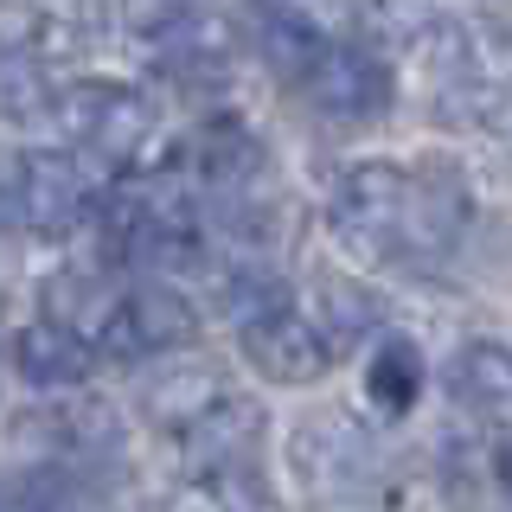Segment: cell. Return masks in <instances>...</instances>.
Masks as SVG:
<instances>
[{"label":"cell","instance_id":"obj_1","mask_svg":"<svg viewBox=\"0 0 512 512\" xmlns=\"http://www.w3.org/2000/svg\"><path fill=\"white\" fill-rule=\"evenodd\" d=\"M468 180L448 160L397 167V160H359L327 192V218L346 250L365 256H423L448 250L468 231Z\"/></svg>","mask_w":512,"mask_h":512},{"label":"cell","instance_id":"obj_2","mask_svg":"<svg viewBox=\"0 0 512 512\" xmlns=\"http://www.w3.org/2000/svg\"><path fill=\"white\" fill-rule=\"evenodd\" d=\"M423 64L429 103L442 122H500L512 103V20L493 13L487 0L455 7L436 32L410 45Z\"/></svg>","mask_w":512,"mask_h":512},{"label":"cell","instance_id":"obj_3","mask_svg":"<svg viewBox=\"0 0 512 512\" xmlns=\"http://www.w3.org/2000/svg\"><path fill=\"white\" fill-rule=\"evenodd\" d=\"M96 205L103 186L84 154L0 148V237H71Z\"/></svg>","mask_w":512,"mask_h":512},{"label":"cell","instance_id":"obj_4","mask_svg":"<svg viewBox=\"0 0 512 512\" xmlns=\"http://www.w3.org/2000/svg\"><path fill=\"white\" fill-rule=\"evenodd\" d=\"M52 122L84 160L135 167L160 128V103L141 84H122V77H84V84H64L52 96Z\"/></svg>","mask_w":512,"mask_h":512},{"label":"cell","instance_id":"obj_5","mask_svg":"<svg viewBox=\"0 0 512 512\" xmlns=\"http://www.w3.org/2000/svg\"><path fill=\"white\" fill-rule=\"evenodd\" d=\"M71 320L77 333H90L96 352L109 359H160V352H180L199 327L192 301L167 282H135V288H109V295H90L84 308L58 314Z\"/></svg>","mask_w":512,"mask_h":512},{"label":"cell","instance_id":"obj_6","mask_svg":"<svg viewBox=\"0 0 512 512\" xmlns=\"http://www.w3.org/2000/svg\"><path fill=\"white\" fill-rule=\"evenodd\" d=\"M288 461H295V480L314 493V500L352 506L359 493H372L384 480V448L365 423H352L340 410H320L308 423H295L288 436Z\"/></svg>","mask_w":512,"mask_h":512},{"label":"cell","instance_id":"obj_7","mask_svg":"<svg viewBox=\"0 0 512 512\" xmlns=\"http://www.w3.org/2000/svg\"><path fill=\"white\" fill-rule=\"evenodd\" d=\"M295 90L308 96L327 122H378L397 96V77L365 39H333Z\"/></svg>","mask_w":512,"mask_h":512},{"label":"cell","instance_id":"obj_8","mask_svg":"<svg viewBox=\"0 0 512 512\" xmlns=\"http://www.w3.org/2000/svg\"><path fill=\"white\" fill-rule=\"evenodd\" d=\"M224 397H237V391H231V378H224L218 359H199V352H160V359H148V372H141L135 404H141V416H148L154 429L186 436V429H199Z\"/></svg>","mask_w":512,"mask_h":512},{"label":"cell","instance_id":"obj_9","mask_svg":"<svg viewBox=\"0 0 512 512\" xmlns=\"http://www.w3.org/2000/svg\"><path fill=\"white\" fill-rule=\"evenodd\" d=\"M237 346H244V359L269 384H314L333 365V340L320 333L314 314L295 308V301H282V308L244 320V327H237Z\"/></svg>","mask_w":512,"mask_h":512},{"label":"cell","instance_id":"obj_10","mask_svg":"<svg viewBox=\"0 0 512 512\" xmlns=\"http://www.w3.org/2000/svg\"><path fill=\"white\" fill-rule=\"evenodd\" d=\"M167 167L180 173L186 186H199L205 199H212V192H250V173L263 167V148H256V135L244 122L218 116V122L192 128L180 148H173Z\"/></svg>","mask_w":512,"mask_h":512},{"label":"cell","instance_id":"obj_11","mask_svg":"<svg viewBox=\"0 0 512 512\" xmlns=\"http://www.w3.org/2000/svg\"><path fill=\"white\" fill-rule=\"evenodd\" d=\"M13 365H20V378L32 391H77V384L90 378V365H96V346H90V333L71 327V320L45 314V320H32V327L13 333Z\"/></svg>","mask_w":512,"mask_h":512},{"label":"cell","instance_id":"obj_12","mask_svg":"<svg viewBox=\"0 0 512 512\" xmlns=\"http://www.w3.org/2000/svg\"><path fill=\"white\" fill-rule=\"evenodd\" d=\"M141 45H148V58L167 77H180V84H218L224 64H231V39H224V26L205 20V13H167V20L148 26Z\"/></svg>","mask_w":512,"mask_h":512},{"label":"cell","instance_id":"obj_13","mask_svg":"<svg viewBox=\"0 0 512 512\" xmlns=\"http://www.w3.org/2000/svg\"><path fill=\"white\" fill-rule=\"evenodd\" d=\"M448 397L493 429H512V346L468 340L448 352Z\"/></svg>","mask_w":512,"mask_h":512},{"label":"cell","instance_id":"obj_14","mask_svg":"<svg viewBox=\"0 0 512 512\" xmlns=\"http://www.w3.org/2000/svg\"><path fill=\"white\" fill-rule=\"evenodd\" d=\"M250 45H256V58H263L282 84H301L333 39L308 20V13L282 7V0H250Z\"/></svg>","mask_w":512,"mask_h":512},{"label":"cell","instance_id":"obj_15","mask_svg":"<svg viewBox=\"0 0 512 512\" xmlns=\"http://www.w3.org/2000/svg\"><path fill=\"white\" fill-rule=\"evenodd\" d=\"M256 436H263V404L237 391V397H224L199 429H186L180 448L199 461V468H250V461H256Z\"/></svg>","mask_w":512,"mask_h":512},{"label":"cell","instance_id":"obj_16","mask_svg":"<svg viewBox=\"0 0 512 512\" xmlns=\"http://www.w3.org/2000/svg\"><path fill=\"white\" fill-rule=\"evenodd\" d=\"M167 512H276L256 468H199L167 493Z\"/></svg>","mask_w":512,"mask_h":512},{"label":"cell","instance_id":"obj_17","mask_svg":"<svg viewBox=\"0 0 512 512\" xmlns=\"http://www.w3.org/2000/svg\"><path fill=\"white\" fill-rule=\"evenodd\" d=\"M52 71H45V52L26 39H0V122H32L52 116Z\"/></svg>","mask_w":512,"mask_h":512},{"label":"cell","instance_id":"obj_18","mask_svg":"<svg viewBox=\"0 0 512 512\" xmlns=\"http://www.w3.org/2000/svg\"><path fill=\"white\" fill-rule=\"evenodd\" d=\"M416 397H423V352L410 340H384L365 359V404L378 416H410Z\"/></svg>","mask_w":512,"mask_h":512},{"label":"cell","instance_id":"obj_19","mask_svg":"<svg viewBox=\"0 0 512 512\" xmlns=\"http://www.w3.org/2000/svg\"><path fill=\"white\" fill-rule=\"evenodd\" d=\"M320 333H327V340H333V352H340L346 340H365V333H378V301L372 295H365V288L359 282H327V288H320Z\"/></svg>","mask_w":512,"mask_h":512},{"label":"cell","instance_id":"obj_20","mask_svg":"<svg viewBox=\"0 0 512 512\" xmlns=\"http://www.w3.org/2000/svg\"><path fill=\"white\" fill-rule=\"evenodd\" d=\"M0 512H39V506H32L20 487H0Z\"/></svg>","mask_w":512,"mask_h":512}]
</instances>
